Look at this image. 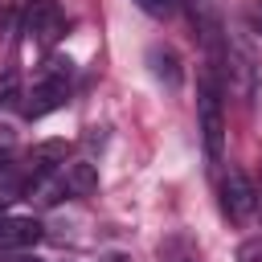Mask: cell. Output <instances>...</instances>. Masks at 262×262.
Returning <instances> with one entry per match:
<instances>
[{
    "label": "cell",
    "mask_w": 262,
    "mask_h": 262,
    "mask_svg": "<svg viewBox=\"0 0 262 262\" xmlns=\"http://www.w3.org/2000/svg\"><path fill=\"white\" fill-rule=\"evenodd\" d=\"M70 78H74V61H70V57H45V66H41L37 78H33V90L25 94L29 102H20V111H25L29 119H41V115L66 106V98H70Z\"/></svg>",
    "instance_id": "6da1fadb"
},
{
    "label": "cell",
    "mask_w": 262,
    "mask_h": 262,
    "mask_svg": "<svg viewBox=\"0 0 262 262\" xmlns=\"http://www.w3.org/2000/svg\"><path fill=\"white\" fill-rule=\"evenodd\" d=\"M196 115H201V139H205V151H209L213 164H221V156H225V111H221V90H217V78H213V74L201 78Z\"/></svg>",
    "instance_id": "7a4b0ae2"
},
{
    "label": "cell",
    "mask_w": 262,
    "mask_h": 262,
    "mask_svg": "<svg viewBox=\"0 0 262 262\" xmlns=\"http://www.w3.org/2000/svg\"><path fill=\"white\" fill-rule=\"evenodd\" d=\"M20 29H25V37L33 45H53L66 33V16H61L57 0H29L25 16H20Z\"/></svg>",
    "instance_id": "3957f363"
},
{
    "label": "cell",
    "mask_w": 262,
    "mask_h": 262,
    "mask_svg": "<svg viewBox=\"0 0 262 262\" xmlns=\"http://www.w3.org/2000/svg\"><path fill=\"white\" fill-rule=\"evenodd\" d=\"M221 209H225L229 221L254 217V209H258V188H254V180H250L242 168H229V172L221 176Z\"/></svg>",
    "instance_id": "277c9868"
},
{
    "label": "cell",
    "mask_w": 262,
    "mask_h": 262,
    "mask_svg": "<svg viewBox=\"0 0 262 262\" xmlns=\"http://www.w3.org/2000/svg\"><path fill=\"white\" fill-rule=\"evenodd\" d=\"M37 242H41L37 217H4L0 221V250H29Z\"/></svg>",
    "instance_id": "5b68a950"
},
{
    "label": "cell",
    "mask_w": 262,
    "mask_h": 262,
    "mask_svg": "<svg viewBox=\"0 0 262 262\" xmlns=\"http://www.w3.org/2000/svg\"><path fill=\"white\" fill-rule=\"evenodd\" d=\"M61 196H70V188H66V180H61V168L57 172H33V180L25 184V201H33V205H57Z\"/></svg>",
    "instance_id": "8992f818"
},
{
    "label": "cell",
    "mask_w": 262,
    "mask_h": 262,
    "mask_svg": "<svg viewBox=\"0 0 262 262\" xmlns=\"http://www.w3.org/2000/svg\"><path fill=\"white\" fill-rule=\"evenodd\" d=\"M184 8H188L192 29L201 33V41H205L209 49H221V20H217L213 0H184Z\"/></svg>",
    "instance_id": "52a82bcc"
},
{
    "label": "cell",
    "mask_w": 262,
    "mask_h": 262,
    "mask_svg": "<svg viewBox=\"0 0 262 262\" xmlns=\"http://www.w3.org/2000/svg\"><path fill=\"white\" fill-rule=\"evenodd\" d=\"M61 180H66L70 196H90L98 188V168L86 160H74V164H61Z\"/></svg>",
    "instance_id": "ba28073f"
},
{
    "label": "cell",
    "mask_w": 262,
    "mask_h": 262,
    "mask_svg": "<svg viewBox=\"0 0 262 262\" xmlns=\"http://www.w3.org/2000/svg\"><path fill=\"white\" fill-rule=\"evenodd\" d=\"M147 61H151V74H156L168 90H176V86H180V57H176L168 45H164V49L156 45V49L147 53Z\"/></svg>",
    "instance_id": "9c48e42d"
},
{
    "label": "cell",
    "mask_w": 262,
    "mask_h": 262,
    "mask_svg": "<svg viewBox=\"0 0 262 262\" xmlns=\"http://www.w3.org/2000/svg\"><path fill=\"white\" fill-rule=\"evenodd\" d=\"M160 262H201V254H196V246H192L184 233H172V237H164V246H160Z\"/></svg>",
    "instance_id": "30bf717a"
},
{
    "label": "cell",
    "mask_w": 262,
    "mask_h": 262,
    "mask_svg": "<svg viewBox=\"0 0 262 262\" xmlns=\"http://www.w3.org/2000/svg\"><path fill=\"white\" fill-rule=\"evenodd\" d=\"M29 164H33V172H53L57 164H66V143H41V147H33Z\"/></svg>",
    "instance_id": "8fae6325"
},
{
    "label": "cell",
    "mask_w": 262,
    "mask_h": 262,
    "mask_svg": "<svg viewBox=\"0 0 262 262\" xmlns=\"http://www.w3.org/2000/svg\"><path fill=\"white\" fill-rule=\"evenodd\" d=\"M16 196H25V184H20L16 168L8 160H0V201H16Z\"/></svg>",
    "instance_id": "7c38bea8"
},
{
    "label": "cell",
    "mask_w": 262,
    "mask_h": 262,
    "mask_svg": "<svg viewBox=\"0 0 262 262\" xmlns=\"http://www.w3.org/2000/svg\"><path fill=\"white\" fill-rule=\"evenodd\" d=\"M16 98H25V94H20V78L8 70V74H0V111H4V106H12Z\"/></svg>",
    "instance_id": "4fadbf2b"
},
{
    "label": "cell",
    "mask_w": 262,
    "mask_h": 262,
    "mask_svg": "<svg viewBox=\"0 0 262 262\" xmlns=\"http://www.w3.org/2000/svg\"><path fill=\"white\" fill-rule=\"evenodd\" d=\"M135 4H139V8L147 12V16H172L180 0H135Z\"/></svg>",
    "instance_id": "5bb4252c"
},
{
    "label": "cell",
    "mask_w": 262,
    "mask_h": 262,
    "mask_svg": "<svg viewBox=\"0 0 262 262\" xmlns=\"http://www.w3.org/2000/svg\"><path fill=\"white\" fill-rule=\"evenodd\" d=\"M237 262H262V237H250L237 246Z\"/></svg>",
    "instance_id": "9a60e30c"
},
{
    "label": "cell",
    "mask_w": 262,
    "mask_h": 262,
    "mask_svg": "<svg viewBox=\"0 0 262 262\" xmlns=\"http://www.w3.org/2000/svg\"><path fill=\"white\" fill-rule=\"evenodd\" d=\"M250 25L262 33V4H254V8H250Z\"/></svg>",
    "instance_id": "2e32d148"
},
{
    "label": "cell",
    "mask_w": 262,
    "mask_h": 262,
    "mask_svg": "<svg viewBox=\"0 0 262 262\" xmlns=\"http://www.w3.org/2000/svg\"><path fill=\"white\" fill-rule=\"evenodd\" d=\"M12 262H41V258H25V254H20V258H12Z\"/></svg>",
    "instance_id": "e0dca14e"
},
{
    "label": "cell",
    "mask_w": 262,
    "mask_h": 262,
    "mask_svg": "<svg viewBox=\"0 0 262 262\" xmlns=\"http://www.w3.org/2000/svg\"><path fill=\"white\" fill-rule=\"evenodd\" d=\"M0 221H4V213H0Z\"/></svg>",
    "instance_id": "ac0fdd59"
}]
</instances>
